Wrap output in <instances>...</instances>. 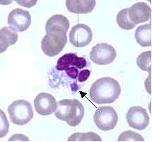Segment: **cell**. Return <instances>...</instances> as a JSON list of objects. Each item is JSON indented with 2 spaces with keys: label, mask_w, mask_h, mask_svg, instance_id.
<instances>
[{
  "label": "cell",
  "mask_w": 152,
  "mask_h": 142,
  "mask_svg": "<svg viewBox=\"0 0 152 142\" xmlns=\"http://www.w3.org/2000/svg\"><path fill=\"white\" fill-rule=\"evenodd\" d=\"M121 93V87L115 79L103 77L96 80L90 88L89 95L96 104H110L115 101Z\"/></svg>",
  "instance_id": "cell-1"
},
{
  "label": "cell",
  "mask_w": 152,
  "mask_h": 142,
  "mask_svg": "<svg viewBox=\"0 0 152 142\" xmlns=\"http://www.w3.org/2000/svg\"><path fill=\"white\" fill-rule=\"evenodd\" d=\"M55 117L71 127H77L84 116V108L77 99H64L57 102Z\"/></svg>",
  "instance_id": "cell-2"
},
{
  "label": "cell",
  "mask_w": 152,
  "mask_h": 142,
  "mask_svg": "<svg viewBox=\"0 0 152 142\" xmlns=\"http://www.w3.org/2000/svg\"><path fill=\"white\" fill-rule=\"evenodd\" d=\"M46 33L41 41L42 50L47 56H56L63 50L67 42L66 33L62 30H53Z\"/></svg>",
  "instance_id": "cell-3"
},
{
  "label": "cell",
  "mask_w": 152,
  "mask_h": 142,
  "mask_svg": "<svg viewBox=\"0 0 152 142\" xmlns=\"http://www.w3.org/2000/svg\"><path fill=\"white\" fill-rule=\"evenodd\" d=\"M10 120L17 125L28 124L33 117L31 104L25 100H17L13 102L8 108Z\"/></svg>",
  "instance_id": "cell-4"
},
{
  "label": "cell",
  "mask_w": 152,
  "mask_h": 142,
  "mask_svg": "<svg viewBox=\"0 0 152 142\" xmlns=\"http://www.w3.org/2000/svg\"><path fill=\"white\" fill-rule=\"evenodd\" d=\"M94 120L100 130L103 131L113 130L118 121V113L113 107H100L94 113Z\"/></svg>",
  "instance_id": "cell-5"
},
{
  "label": "cell",
  "mask_w": 152,
  "mask_h": 142,
  "mask_svg": "<svg viewBox=\"0 0 152 142\" xmlns=\"http://www.w3.org/2000/svg\"><path fill=\"white\" fill-rule=\"evenodd\" d=\"M91 60L99 65L112 63L117 57L115 49L107 43H99L93 47L89 53Z\"/></svg>",
  "instance_id": "cell-6"
},
{
  "label": "cell",
  "mask_w": 152,
  "mask_h": 142,
  "mask_svg": "<svg viewBox=\"0 0 152 142\" xmlns=\"http://www.w3.org/2000/svg\"><path fill=\"white\" fill-rule=\"evenodd\" d=\"M126 119L129 126L137 130H145L149 124V117L147 112L140 106H133L129 108Z\"/></svg>",
  "instance_id": "cell-7"
},
{
  "label": "cell",
  "mask_w": 152,
  "mask_h": 142,
  "mask_svg": "<svg viewBox=\"0 0 152 142\" xmlns=\"http://www.w3.org/2000/svg\"><path fill=\"white\" fill-rule=\"evenodd\" d=\"M93 38V33L88 25L78 23L72 28L69 33V41L72 45L82 47L89 45Z\"/></svg>",
  "instance_id": "cell-8"
},
{
  "label": "cell",
  "mask_w": 152,
  "mask_h": 142,
  "mask_svg": "<svg viewBox=\"0 0 152 142\" xmlns=\"http://www.w3.org/2000/svg\"><path fill=\"white\" fill-rule=\"evenodd\" d=\"M31 16L28 11L16 8L9 13L8 24L18 32H23L30 27Z\"/></svg>",
  "instance_id": "cell-9"
},
{
  "label": "cell",
  "mask_w": 152,
  "mask_h": 142,
  "mask_svg": "<svg viewBox=\"0 0 152 142\" xmlns=\"http://www.w3.org/2000/svg\"><path fill=\"white\" fill-rule=\"evenodd\" d=\"M34 106L39 115L47 116L56 111L57 103L55 98L48 93H40L34 100Z\"/></svg>",
  "instance_id": "cell-10"
},
{
  "label": "cell",
  "mask_w": 152,
  "mask_h": 142,
  "mask_svg": "<svg viewBox=\"0 0 152 142\" xmlns=\"http://www.w3.org/2000/svg\"><path fill=\"white\" fill-rule=\"evenodd\" d=\"M151 9L147 4L138 2L129 8V18L135 25L144 23L151 18Z\"/></svg>",
  "instance_id": "cell-11"
},
{
  "label": "cell",
  "mask_w": 152,
  "mask_h": 142,
  "mask_svg": "<svg viewBox=\"0 0 152 142\" xmlns=\"http://www.w3.org/2000/svg\"><path fill=\"white\" fill-rule=\"evenodd\" d=\"M86 61L84 58H79L74 53H68L58 59L56 68L58 71H64L75 66L78 69H81L86 67Z\"/></svg>",
  "instance_id": "cell-12"
},
{
  "label": "cell",
  "mask_w": 152,
  "mask_h": 142,
  "mask_svg": "<svg viewBox=\"0 0 152 142\" xmlns=\"http://www.w3.org/2000/svg\"><path fill=\"white\" fill-rule=\"evenodd\" d=\"M95 0H67L66 7L69 12L74 14H88L95 8Z\"/></svg>",
  "instance_id": "cell-13"
},
{
  "label": "cell",
  "mask_w": 152,
  "mask_h": 142,
  "mask_svg": "<svg viewBox=\"0 0 152 142\" xmlns=\"http://www.w3.org/2000/svg\"><path fill=\"white\" fill-rule=\"evenodd\" d=\"M17 31L11 27H4L0 30V52L7 50L9 46L14 45L18 40Z\"/></svg>",
  "instance_id": "cell-14"
},
{
  "label": "cell",
  "mask_w": 152,
  "mask_h": 142,
  "mask_svg": "<svg viewBox=\"0 0 152 142\" xmlns=\"http://www.w3.org/2000/svg\"><path fill=\"white\" fill-rule=\"evenodd\" d=\"M69 28V21L65 16L61 14H56L51 16L46 22V33L53 30H62L67 33Z\"/></svg>",
  "instance_id": "cell-15"
},
{
  "label": "cell",
  "mask_w": 152,
  "mask_h": 142,
  "mask_svg": "<svg viewBox=\"0 0 152 142\" xmlns=\"http://www.w3.org/2000/svg\"><path fill=\"white\" fill-rule=\"evenodd\" d=\"M136 41L142 47L151 46V25L144 24L137 28L134 34Z\"/></svg>",
  "instance_id": "cell-16"
},
{
  "label": "cell",
  "mask_w": 152,
  "mask_h": 142,
  "mask_svg": "<svg viewBox=\"0 0 152 142\" xmlns=\"http://www.w3.org/2000/svg\"><path fill=\"white\" fill-rule=\"evenodd\" d=\"M116 21L119 27L123 30H132L136 26V25L132 23L129 18V8L120 11L117 15Z\"/></svg>",
  "instance_id": "cell-17"
},
{
  "label": "cell",
  "mask_w": 152,
  "mask_h": 142,
  "mask_svg": "<svg viewBox=\"0 0 152 142\" xmlns=\"http://www.w3.org/2000/svg\"><path fill=\"white\" fill-rule=\"evenodd\" d=\"M102 139L99 135L94 132L87 133H75L68 138L67 141H101Z\"/></svg>",
  "instance_id": "cell-18"
},
{
  "label": "cell",
  "mask_w": 152,
  "mask_h": 142,
  "mask_svg": "<svg viewBox=\"0 0 152 142\" xmlns=\"http://www.w3.org/2000/svg\"><path fill=\"white\" fill-rule=\"evenodd\" d=\"M137 66L143 71L151 73V51H146L141 53L137 60Z\"/></svg>",
  "instance_id": "cell-19"
},
{
  "label": "cell",
  "mask_w": 152,
  "mask_h": 142,
  "mask_svg": "<svg viewBox=\"0 0 152 142\" xmlns=\"http://www.w3.org/2000/svg\"><path fill=\"white\" fill-rule=\"evenodd\" d=\"M118 141L119 142H127V141H144L143 136L140 134L132 132V131L127 130L123 132L118 136Z\"/></svg>",
  "instance_id": "cell-20"
},
{
  "label": "cell",
  "mask_w": 152,
  "mask_h": 142,
  "mask_svg": "<svg viewBox=\"0 0 152 142\" xmlns=\"http://www.w3.org/2000/svg\"><path fill=\"white\" fill-rule=\"evenodd\" d=\"M91 71L88 69H84L81 71L79 72V75H78V81L79 82H86L87 79H88V77L90 76Z\"/></svg>",
  "instance_id": "cell-21"
},
{
  "label": "cell",
  "mask_w": 152,
  "mask_h": 142,
  "mask_svg": "<svg viewBox=\"0 0 152 142\" xmlns=\"http://www.w3.org/2000/svg\"><path fill=\"white\" fill-rule=\"evenodd\" d=\"M65 71L69 77L74 79H77L78 77V75H79V70L75 67H71L68 68L67 69L65 70Z\"/></svg>",
  "instance_id": "cell-22"
}]
</instances>
